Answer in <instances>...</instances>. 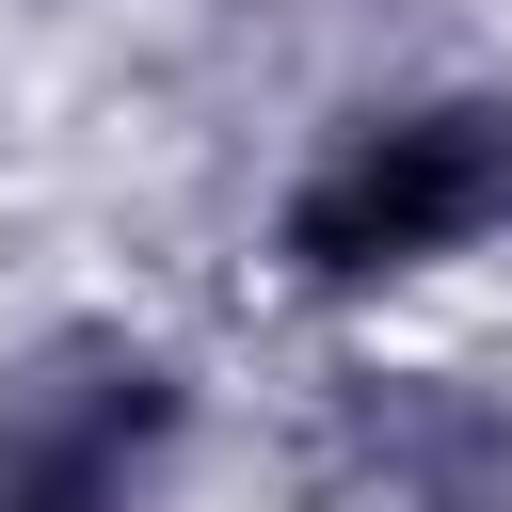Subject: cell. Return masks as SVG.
I'll list each match as a JSON object with an SVG mask.
<instances>
[{
    "instance_id": "1",
    "label": "cell",
    "mask_w": 512,
    "mask_h": 512,
    "mask_svg": "<svg viewBox=\"0 0 512 512\" xmlns=\"http://www.w3.org/2000/svg\"><path fill=\"white\" fill-rule=\"evenodd\" d=\"M512 256V80L496 64H400L288 128L256 192V288L288 320H416L464 272Z\"/></svg>"
},
{
    "instance_id": "2",
    "label": "cell",
    "mask_w": 512,
    "mask_h": 512,
    "mask_svg": "<svg viewBox=\"0 0 512 512\" xmlns=\"http://www.w3.org/2000/svg\"><path fill=\"white\" fill-rule=\"evenodd\" d=\"M208 416L224 384L160 304H48L0 336V512H176Z\"/></svg>"
},
{
    "instance_id": "3",
    "label": "cell",
    "mask_w": 512,
    "mask_h": 512,
    "mask_svg": "<svg viewBox=\"0 0 512 512\" xmlns=\"http://www.w3.org/2000/svg\"><path fill=\"white\" fill-rule=\"evenodd\" d=\"M272 496L288 512H512V368L432 336L336 352L272 432Z\"/></svg>"
}]
</instances>
